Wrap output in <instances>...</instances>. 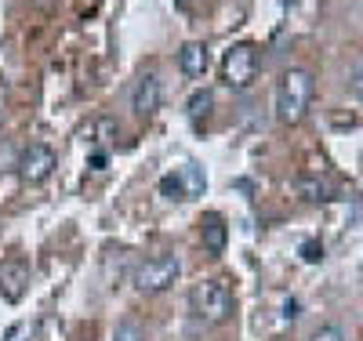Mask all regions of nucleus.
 <instances>
[{"instance_id":"nucleus-15","label":"nucleus","mask_w":363,"mask_h":341,"mask_svg":"<svg viewBox=\"0 0 363 341\" xmlns=\"http://www.w3.org/2000/svg\"><path fill=\"white\" fill-rule=\"evenodd\" d=\"M160 193L167 200H186V193H182V185H178V174H164L160 178Z\"/></svg>"},{"instance_id":"nucleus-18","label":"nucleus","mask_w":363,"mask_h":341,"mask_svg":"<svg viewBox=\"0 0 363 341\" xmlns=\"http://www.w3.org/2000/svg\"><path fill=\"white\" fill-rule=\"evenodd\" d=\"M313 341H342V330H338L335 323H327V327H320V330L313 334Z\"/></svg>"},{"instance_id":"nucleus-20","label":"nucleus","mask_w":363,"mask_h":341,"mask_svg":"<svg viewBox=\"0 0 363 341\" xmlns=\"http://www.w3.org/2000/svg\"><path fill=\"white\" fill-rule=\"evenodd\" d=\"M91 171H106V149L91 152Z\"/></svg>"},{"instance_id":"nucleus-5","label":"nucleus","mask_w":363,"mask_h":341,"mask_svg":"<svg viewBox=\"0 0 363 341\" xmlns=\"http://www.w3.org/2000/svg\"><path fill=\"white\" fill-rule=\"evenodd\" d=\"M51 171H55V149L44 142H29L18 157V178L26 185H40Z\"/></svg>"},{"instance_id":"nucleus-3","label":"nucleus","mask_w":363,"mask_h":341,"mask_svg":"<svg viewBox=\"0 0 363 341\" xmlns=\"http://www.w3.org/2000/svg\"><path fill=\"white\" fill-rule=\"evenodd\" d=\"M178 276H182L178 255H153V258L135 265L131 284H135L138 294H164L171 284H178Z\"/></svg>"},{"instance_id":"nucleus-11","label":"nucleus","mask_w":363,"mask_h":341,"mask_svg":"<svg viewBox=\"0 0 363 341\" xmlns=\"http://www.w3.org/2000/svg\"><path fill=\"white\" fill-rule=\"evenodd\" d=\"M84 135H91V142H116V138H120V123L109 120V116H99V120L87 123Z\"/></svg>"},{"instance_id":"nucleus-8","label":"nucleus","mask_w":363,"mask_h":341,"mask_svg":"<svg viewBox=\"0 0 363 341\" xmlns=\"http://www.w3.org/2000/svg\"><path fill=\"white\" fill-rule=\"evenodd\" d=\"M207 62H211L207 44H200V40L182 44V51H178V66H182V73H186L189 80H200V77L207 73Z\"/></svg>"},{"instance_id":"nucleus-17","label":"nucleus","mask_w":363,"mask_h":341,"mask_svg":"<svg viewBox=\"0 0 363 341\" xmlns=\"http://www.w3.org/2000/svg\"><path fill=\"white\" fill-rule=\"evenodd\" d=\"M349 91L356 99H363V62H356V66L349 69Z\"/></svg>"},{"instance_id":"nucleus-22","label":"nucleus","mask_w":363,"mask_h":341,"mask_svg":"<svg viewBox=\"0 0 363 341\" xmlns=\"http://www.w3.org/2000/svg\"><path fill=\"white\" fill-rule=\"evenodd\" d=\"M37 4H48V0H37Z\"/></svg>"},{"instance_id":"nucleus-4","label":"nucleus","mask_w":363,"mask_h":341,"mask_svg":"<svg viewBox=\"0 0 363 341\" xmlns=\"http://www.w3.org/2000/svg\"><path fill=\"white\" fill-rule=\"evenodd\" d=\"M258 77V51L251 44H233L222 58V80L236 91L251 87V80Z\"/></svg>"},{"instance_id":"nucleus-19","label":"nucleus","mask_w":363,"mask_h":341,"mask_svg":"<svg viewBox=\"0 0 363 341\" xmlns=\"http://www.w3.org/2000/svg\"><path fill=\"white\" fill-rule=\"evenodd\" d=\"M4 341H29V323H15V327H8Z\"/></svg>"},{"instance_id":"nucleus-9","label":"nucleus","mask_w":363,"mask_h":341,"mask_svg":"<svg viewBox=\"0 0 363 341\" xmlns=\"http://www.w3.org/2000/svg\"><path fill=\"white\" fill-rule=\"evenodd\" d=\"M200 240H203V251L207 255H222L225 251L229 229L222 222V214H203V218H200Z\"/></svg>"},{"instance_id":"nucleus-13","label":"nucleus","mask_w":363,"mask_h":341,"mask_svg":"<svg viewBox=\"0 0 363 341\" xmlns=\"http://www.w3.org/2000/svg\"><path fill=\"white\" fill-rule=\"evenodd\" d=\"M113 341H145V327H142V320H135V316H124L116 323V334H113Z\"/></svg>"},{"instance_id":"nucleus-10","label":"nucleus","mask_w":363,"mask_h":341,"mask_svg":"<svg viewBox=\"0 0 363 341\" xmlns=\"http://www.w3.org/2000/svg\"><path fill=\"white\" fill-rule=\"evenodd\" d=\"M174 174H178V185H182V193H186V200L203 196V185H207V178H203V167H200V164H182Z\"/></svg>"},{"instance_id":"nucleus-2","label":"nucleus","mask_w":363,"mask_h":341,"mask_svg":"<svg viewBox=\"0 0 363 341\" xmlns=\"http://www.w3.org/2000/svg\"><path fill=\"white\" fill-rule=\"evenodd\" d=\"M189 308H193V316L211 323V327H218V323H229L233 320V287L225 280H200L193 291H189Z\"/></svg>"},{"instance_id":"nucleus-14","label":"nucleus","mask_w":363,"mask_h":341,"mask_svg":"<svg viewBox=\"0 0 363 341\" xmlns=\"http://www.w3.org/2000/svg\"><path fill=\"white\" fill-rule=\"evenodd\" d=\"M211 102H215V95H211L207 87H200V91H193V95H189V102H186V113H189L193 120H200V116H207Z\"/></svg>"},{"instance_id":"nucleus-12","label":"nucleus","mask_w":363,"mask_h":341,"mask_svg":"<svg viewBox=\"0 0 363 341\" xmlns=\"http://www.w3.org/2000/svg\"><path fill=\"white\" fill-rule=\"evenodd\" d=\"M298 193H301V200H309V203H323V200H330V185L323 178H301Z\"/></svg>"},{"instance_id":"nucleus-6","label":"nucleus","mask_w":363,"mask_h":341,"mask_svg":"<svg viewBox=\"0 0 363 341\" xmlns=\"http://www.w3.org/2000/svg\"><path fill=\"white\" fill-rule=\"evenodd\" d=\"M131 109L142 120L160 109V80H157V73H142L135 80V87H131Z\"/></svg>"},{"instance_id":"nucleus-1","label":"nucleus","mask_w":363,"mask_h":341,"mask_svg":"<svg viewBox=\"0 0 363 341\" xmlns=\"http://www.w3.org/2000/svg\"><path fill=\"white\" fill-rule=\"evenodd\" d=\"M313 95H316V80L309 69H287L280 77V87H277V120L280 123H301L313 106Z\"/></svg>"},{"instance_id":"nucleus-16","label":"nucleus","mask_w":363,"mask_h":341,"mask_svg":"<svg viewBox=\"0 0 363 341\" xmlns=\"http://www.w3.org/2000/svg\"><path fill=\"white\" fill-rule=\"evenodd\" d=\"M301 258H306L309 265L313 262H323V243L320 240H306V243H301Z\"/></svg>"},{"instance_id":"nucleus-7","label":"nucleus","mask_w":363,"mask_h":341,"mask_svg":"<svg viewBox=\"0 0 363 341\" xmlns=\"http://www.w3.org/2000/svg\"><path fill=\"white\" fill-rule=\"evenodd\" d=\"M29 287V262L22 258H11L0 265V294H4L8 301H18Z\"/></svg>"},{"instance_id":"nucleus-21","label":"nucleus","mask_w":363,"mask_h":341,"mask_svg":"<svg viewBox=\"0 0 363 341\" xmlns=\"http://www.w3.org/2000/svg\"><path fill=\"white\" fill-rule=\"evenodd\" d=\"M178 8H182V11H189V8H193V0H178Z\"/></svg>"}]
</instances>
